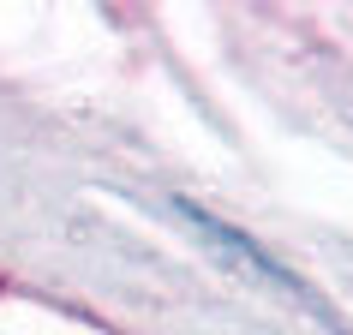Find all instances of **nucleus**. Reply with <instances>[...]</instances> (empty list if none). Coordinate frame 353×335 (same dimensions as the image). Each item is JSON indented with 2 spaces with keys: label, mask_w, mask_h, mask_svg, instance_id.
I'll list each match as a JSON object with an SVG mask.
<instances>
[]
</instances>
